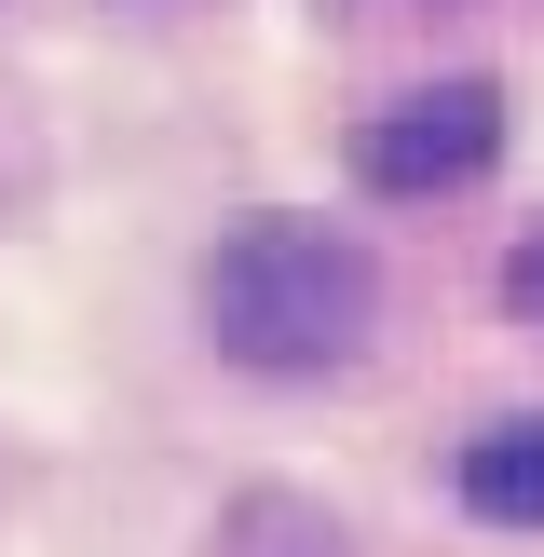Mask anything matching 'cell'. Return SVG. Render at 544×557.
Segmentation results:
<instances>
[{"label": "cell", "instance_id": "cell-1", "mask_svg": "<svg viewBox=\"0 0 544 557\" xmlns=\"http://www.w3.org/2000/svg\"><path fill=\"white\" fill-rule=\"evenodd\" d=\"M190 299H205V341L232 354V368L326 381V368H354L368 326H381V259L354 232H326V218H245L205 259Z\"/></svg>", "mask_w": 544, "mask_h": 557}, {"label": "cell", "instance_id": "cell-2", "mask_svg": "<svg viewBox=\"0 0 544 557\" xmlns=\"http://www.w3.org/2000/svg\"><path fill=\"white\" fill-rule=\"evenodd\" d=\"M504 163V82H422V96L368 109L354 123V177L381 205H435V190H477Z\"/></svg>", "mask_w": 544, "mask_h": 557}, {"label": "cell", "instance_id": "cell-3", "mask_svg": "<svg viewBox=\"0 0 544 557\" xmlns=\"http://www.w3.org/2000/svg\"><path fill=\"white\" fill-rule=\"evenodd\" d=\"M462 504H477L490 531H544V422L462 435Z\"/></svg>", "mask_w": 544, "mask_h": 557}, {"label": "cell", "instance_id": "cell-4", "mask_svg": "<svg viewBox=\"0 0 544 557\" xmlns=\"http://www.w3.org/2000/svg\"><path fill=\"white\" fill-rule=\"evenodd\" d=\"M504 313H517V326H531V341H544V232H531V245H517V259H504Z\"/></svg>", "mask_w": 544, "mask_h": 557}]
</instances>
